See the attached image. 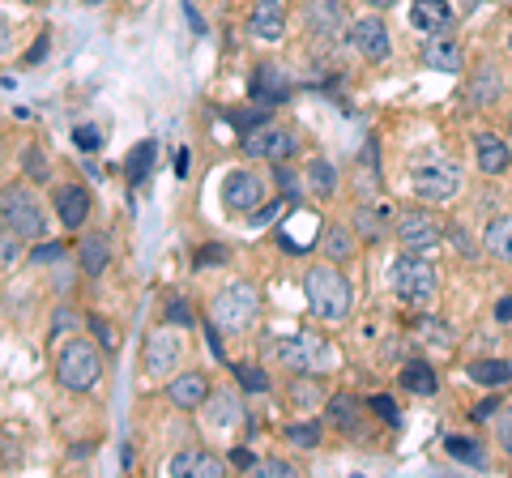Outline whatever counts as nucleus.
<instances>
[{"label": "nucleus", "instance_id": "f257e3e1", "mask_svg": "<svg viewBox=\"0 0 512 478\" xmlns=\"http://www.w3.org/2000/svg\"><path fill=\"white\" fill-rule=\"evenodd\" d=\"M303 295H308V304L320 321H346L350 304H355V291H350L338 261L308 265V274H303Z\"/></svg>", "mask_w": 512, "mask_h": 478}, {"label": "nucleus", "instance_id": "f03ea898", "mask_svg": "<svg viewBox=\"0 0 512 478\" xmlns=\"http://www.w3.org/2000/svg\"><path fill=\"white\" fill-rule=\"evenodd\" d=\"M389 286L406 308H427L440 291V269L431 265L423 252H402V257H393V265H389Z\"/></svg>", "mask_w": 512, "mask_h": 478}, {"label": "nucleus", "instance_id": "7ed1b4c3", "mask_svg": "<svg viewBox=\"0 0 512 478\" xmlns=\"http://www.w3.org/2000/svg\"><path fill=\"white\" fill-rule=\"evenodd\" d=\"M278 359H282L286 372L316 380V376L338 368V346H333L329 338H320V333H312V329H299V333H291V338L278 342Z\"/></svg>", "mask_w": 512, "mask_h": 478}, {"label": "nucleus", "instance_id": "20e7f679", "mask_svg": "<svg viewBox=\"0 0 512 478\" xmlns=\"http://www.w3.org/2000/svg\"><path fill=\"white\" fill-rule=\"evenodd\" d=\"M103 380V346L90 338H69L56 355V385L69 393H90Z\"/></svg>", "mask_w": 512, "mask_h": 478}, {"label": "nucleus", "instance_id": "39448f33", "mask_svg": "<svg viewBox=\"0 0 512 478\" xmlns=\"http://www.w3.org/2000/svg\"><path fill=\"white\" fill-rule=\"evenodd\" d=\"M0 222H5L22 244H39V239H47V214H43L39 197L30 193L26 184L0 188Z\"/></svg>", "mask_w": 512, "mask_h": 478}, {"label": "nucleus", "instance_id": "423d86ee", "mask_svg": "<svg viewBox=\"0 0 512 478\" xmlns=\"http://www.w3.org/2000/svg\"><path fill=\"white\" fill-rule=\"evenodd\" d=\"M210 316H214L218 329L244 333V329L256 325V316H261V291H256L252 282H231V286H222V291L214 295V304H210Z\"/></svg>", "mask_w": 512, "mask_h": 478}, {"label": "nucleus", "instance_id": "0eeeda50", "mask_svg": "<svg viewBox=\"0 0 512 478\" xmlns=\"http://www.w3.org/2000/svg\"><path fill=\"white\" fill-rule=\"evenodd\" d=\"M410 188L419 201H453L461 193V167L453 158H423L410 171Z\"/></svg>", "mask_w": 512, "mask_h": 478}, {"label": "nucleus", "instance_id": "6e6552de", "mask_svg": "<svg viewBox=\"0 0 512 478\" xmlns=\"http://www.w3.org/2000/svg\"><path fill=\"white\" fill-rule=\"evenodd\" d=\"M393 239L406 252H427L444 239V222L431 214L427 205H406V210H397V218H393Z\"/></svg>", "mask_w": 512, "mask_h": 478}, {"label": "nucleus", "instance_id": "1a4fd4ad", "mask_svg": "<svg viewBox=\"0 0 512 478\" xmlns=\"http://www.w3.org/2000/svg\"><path fill=\"white\" fill-rule=\"evenodd\" d=\"M184 359V342L175 338V325H158L141 346V372L150 380H167Z\"/></svg>", "mask_w": 512, "mask_h": 478}, {"label": "nucleus", "instance_id": "9d476101", "mask_svg": "<svg viewBox=\"0 0 512 478\" xmlns=\"http://www.w3.org/2000/svg\"><path fill=\"white\" fill-rule=\"evenodd\" d=\"M244 154L248 158H265V163H286V158L299 154V133L291 124H265V129L244 133Z\"/></svg>", "mask_w": 512, "mask_h": 478}, {"label": "nucleus", "instance_id": "9b49d317", "mask_svg": "<svg viewBox=\"0 0 512 478\" xmlns=\"http://www.w3.org/2000/svg\"><path fill=\"white\" fill-rule=\"evenodd\" d=\"M265 201H269V184H265L261 171L239 167V171H231L227 180H222V205L235 210V214H252V210H261Z\"/></svg>", "mask_w": 512, "mask_h": 478}, {"label": "nucleus", "instance_id": "f8f14e48", "mask_svg": "<svg viewBox=\"0 0 512 478\" xmlns=\"http://www.w3.org/2000/svg\"><path fill=\"white\" fill-rule=\"evenodd\" d=\"M346 39H350V47H355L363 60H372V65L389 60V52H393L389 26H384V18H376V13H367V18L350 22V26H346Z\"/></svg>", "mask_w": 512, "mask_h": 478}, {"label": "nucleus", "instance_id": "ddd939ff", "mask_svg": "<svg viewBox=\"0 0 512 478\" xmlns=\"http://www.w3.org/2000/svg\"><path fill=\"white\" fill-rule=\"evenodd\" d=\"M303 26L316 39H338V30H346V5L342 0H303Z\"/></svg>", "mask_w": 512, "mask_h": 478}, {"label": "nucleus", "instance_id": "4468645a", "mask_svg": "<svg viewBox=\"0 0 512 478\" xmlns=\"http://www.w3.org/2000/svg\"><path fill=\"white\" fill-rule=\"evenodd\" d=\"M167 474L171 478H222L227 474V461L210 449H180L167 461Z\"/></svg>", "mask_w": 512, "mask_h": 478}, {"label": "nucleus", "instance_id": "2eb2a0df", "mask_svg": "<svg viewBox=\"0 0 512 478\" xmlns=\"http://www.w3.org/2000/svg\"><path fill=\"white\" fill-rule=\"evenodd\" d=\"M52 210L69 231H82L90 218V188L86 184H60L52 197Z\"/></svg>", "mask_w": 512, "mask_h": 478}, {"label": "nucleus", "instance_id": "dca6fc26", "mask_svg": "<svg viewBox=\"0 0 512 478\" xmlns=\"http://www.w3.org/2000/svg\"><path fill=\"white\" fill-rule=\"evenodd\" d=\"M423 65L427 69H440V73H457L461 65H466V47H461V39L448 30V35H427L423 43Z\"/></svg>", "mask_w": 512, "mask_h": 478}, {"label": "nucleus", "instance_id": "f3484780", "mask_svg": "<svg viewBox=\"0 0 512 478\" xmlns=\"http://www.w3.org/2000/svg\"><path fill=\"white\" fill-rule=\"evenodd\" d=\"M210 380H205V372H180L167 385V402L175 410H201L205 406V397H210Z\"/></svg>", "mask_w": 512, "mask_h": 478}, {"label": "nucleus", "instance_id": "a211bd4d", "mask_svg": "<svg viewBox=\"0 0 512 478\" xmlns=\"http://www.w3.org/2000/svg\"><path fill=\"white\" fill-rule=\"evenodd\" d=\"M248 30L265 43H278L286 35V13H282L278 0H256L252 13H248Z\"/></svg>", "mask_w": 512, "mask_h": 478}, {"label": "nucleus", "instance_id": "6ab92c4d", "mask_svg": "<svg viewBox=\"0 0 512 478\" xmlns=\"http://www.w3.org/2000/svg\"><path fill=\"white\" fill-rule=\"evenodd\" d=\"M474 154H478V171H483V175H504L512 167L508 141L495 137V133H478L474 137Z\"/></svg>", "mask_w": 512, "mask_h": 478}, {"label": "nucleus", "instance_id": "aec40b11", "mask_svg": "<svg viewBox=\"0 0 512 478\" xmlns=\"http://www.w3.org/2000/svg\"><path fill=\"white\" fill-rule=\"evenodd\" d=\"M410 22L419 26L423 35H448V30H453V9H448L444 0H414Z\"/></svg>", "mask_w": 512, "mask_h": 478}, {"label": "nucleus", "instance_id": "412c9836", "mask_svg": "<svg viewBox=\"0 0 512 478\" xmlns=\"http://www.w3.org/2000/svg\"><path fill=\"white\" fill-rule=\"evenodd\" d=\"M201 410H205V419H210L214 432H231V427L244 423V406H239L235 393H210Z\"/></svg>", "mask_w": 512, "mask_h": 478}, {"label": "nucleus", "instance_id": "4be33fe9", "mask_svg": "<svg viewBox=\"0 0 512 478\" xmlns=\"http://www.w3.org/2000/svg\"><path fill=\"white\" fill-rule=\"evenodd\" d=\"M500 90H504V77L495 65H478L474 77H470V86H466V99L474 107H491L495 99H500Z\"/></svg>", "mask_w": 512, "mask_h": 478}, {"label": "nucleus", "instance_id": "5701e85b", "mask_svg": "<svg viewBox=\"0 0 512 478\" xmlns=\"http://www.w3.org/2000/svg\"><path fill=\"white\" fill-rule=\"evenodd\" d=\"M325 414H329L333 427H342L346 436H355V432H359V419H363V402H359L355 393H333L329 406H325Z\"/></svg>", "mask_w": 512, "mask_h": 478}, {"label": "nucleus", "instance_id": "b1692460", "mask_svg": "<svg viewBox=\"0 0 512 478\" xmlns=\"http://www.w3.org/2000/svg\"><path fill=\"white\" fill-rule=\"evenodd\" d=\"M77 261H82V274L86 278H99L103 269L111 265V244H107V235L103 231H90L82 239V248H77Z\"/></svg>", "mask_w": 512, "mask_h": 478}, {"label": "nucleus", "instance_id": "393cba45", "mask_svg": "<svg viewBox=\"0 0 512 478\" xmlns=\"http://www.w3.org/2000/svg\"><path fill=\"white\" fill-rule=\"evenodd\" d=\"M483 248L491 252L495 261H508V265H512V214H500V218H491V222H487Z\"/></svg>", "mask_w": 512, "mask_h": 478}, {"label": "nucleus", "instance_id": "a878e982", "mask_svg": "<svg viewBox=\"0 0 512 478\" xmlns=\"http://www.w3.org/2000/svg\"><path fill=\"white\" fill-rule=\"evenodd\" d=\"M286 77L278 73V65H261L256 69V77H252V103L261 99V103H282L286 99Z\"/></svg>", "mask_w": 512, "mask_h": 478}, {"label": "nucleus", "instance_id": "bb28decb", "mask_svg": "<svg viewBox=\"0 0 512 478\" xmlns=\"http://www.w3.org/2000/svg\"><path fill=\"white\" fill-rule=\"evenodd\" d=\"M402 389L419 393V397H431V393L440 389V376H436V368H431L427 359H410L406 368H402Z\"/></svg>", "mask_w": 512, "mask_h": 478}, {"label": "nucleus", "instance_id": "cd10ccee", "mask_svg": "<svg viewBox=\"0 0 512 478\" xmlns=\"http://www.w3.org/2000/svg\"><path fill=\"white\" fill-rule=\"evenodd\" d=\"M470 380L474 385H487V389L512 385V363L508 359H474L470 363Z\"/></svg>", "mask_w": 512, "mask_h": 478}, {"label": "nucleus", "instance_id": "c85d7f7f", "mask_svg": "<svg viewBox=\"0 0 512 478\" xmlns=\"http://www.w3.org/2000/svg\"><path fill=\"white\" fill-rule=\"evenodd\" d=\"M154 158H158V141H137V146L128 150V158H124V180L128 184H141L150 175Z\"/></svg>", "mask_w": 512, "mask_h": 478}, {"label": "nucleus", "instance_id": "c756f323", "mask_svg": "<svg viewBox=\"0 0 512 478\" xmlns=\"http://www.w3.org/2000/svg\"><path fill=\"white\" fill-rule=\"evenodd\" d=\"M320 248H325V257L329 261H350V257H355V235H350L346 227H338V222H333V227H325V235H320Z\"/></svg>", "mask_w": 512, "mask_h": 478}, {"label": "nucleus", "instance_id": "7c9ffc66", "mask_svg": "<svg viewBox=\"0 0 512 478\" xmlns=\"http://www.w3.org/2000/svg\"><path fill=\"white\" fill-rule=\"evenodd\" d=\"M308 188H312V197H333L338 193V167L329 163V158H312L308 163Z\"/></svg>", "mask_w": 512, "mask_h": 478}, {"label": "nucleus", "instance_id": "2f4dec72", "mask_svg": "<svg viewBox=\"0 0 512 478\" xmlns=\"http://www.w3.org/2000/svg\"><path fill=\"white\" fill-rule=\"evenodd\" d=\"M444 453L457 457V461H470V466H483V461H487L483 444L470 440V436H444Z\"/></svg>", "mask_w": 512, "mask_h": 478}, {"label": "nucleus", "instance_id": "473e14b6", "mask_svg": "<svg viewBox=\"0 0 512 478\" xmlns=\"http://www.w3.org/2000/svg\"><path fill=\"white\" fill-rule=\"evenodd\" d=\"M495 444H500V453L512 457V406H500L495 410Z\"/></svg>", "mask_w": 512, "mask_h": 478}, {"label": "nucleus", "instance_id": "72a5a7b5", "mask_svg": "<svg viewBox=\"0 0 512 478\" xmlns=\"http://www.w3.org/2000/svg\"><path fill=\"white\" fill-rule=\"evenodd\" d=\"M286 440H291L295 449H316L320 444V423H291L286 427Z\"/></svg>", "mask_w": 512, "mask_h": 478}, {"label": "nucleus", "instance_id": "f704fd0d", "mask_svg": "<svg viewBox=\"0 0 512 478\" xmlns=\"http://www.w3.org/2000/svg\"><path fill=\"white\" fill-rule=\"evenodd\" d=\"M252 474H261V478H295L299 470L291 466V461H282V457H261V461H252Z\"/></svg>", "mask_w": 512, "mask_h": 478}, {"label": "nucleus", "instance_id": "c9c22d12", "mask_svg": "<svg viewBox=\"0 0 512 478\" xmlns=\"http://www.w3.org/2000/svg\"><path fill=\"white\" fill-rule=\"evenodd\" d=\"M355 227H359L363 239H372V244H376V239H384V222L372 214V205H359V210H355Z\"/></svg>", "mask_w": 512, "mask_h": 478}, {"label": "nucleus", "instance_id": "e433bc0d", "mask_svg": "<svg viewBox=\"0 0 512 478\" xmlns=\"http://www.w3.org/2000/svg\"><path fill=\"white\" fill-rule=\"evenodd\" d=\"M414 333H419L423 342H436V346H448V342H453V329H448L444 321H431V316H427V321H419V329H414Z\"/></svg>", "mask_w": 512, "mask_h": 478}, {"label": "nucleus", "instance_id": "4c0bfd02", "mask_svg": "<svg viewBox=\"0 0 512 478\" xmlns=\"http://www.w3.org/2000/svg\"><path fill=\"white\" fill-rule=\"evenodd\" d=\"M167 325H175V329H192V325H197V312H192L184 299H167Z\"/></svg>", "mask_w": 512, "mask_h": 478}, {"label": "nucleus", "instance_id": "58836bf2", "mask_svg": "<svg viewBox=\"0 0 512 478\" xmlns=\"http://www.w3.org/2000/svg\"><path fill=\"white\" fill-rule=\"evenodd\" d=\"M22 163H26V175H30V180H35V184H43L47 175H52V171H47V158H43V150H39V146H26Z\"/></svg>", "mask_w": 512, "mask_h": 478}, {"label": "nucleus", "instance_id": "ea45409f", "mask_svg": "<svg viewBox=\"0 0 512 478\" xmlns=\"http://www.w3.org/2000/svg\"><path fill=\"white\" fill-rule=\"evenodd\" d=\"M235 376H239V385H244V389H256V393L269 389V376H265L261 368H252V363H239Z\"/></svg>", "mask_w": 512, "mask_h": 478}, {"label": "nucleus", "instance_id": "a19ab883", "mask_svg": "<svg viewBox=\"0 0 512 478\" xmlns=\"http://www.w3.org/2000/svg\"><path fill=\"white\" fill-rule=\"evenodd\" d=\"M18 244H22V239H18V235H13V231L5 227V222H0V269H5V265H13V261H18Z\"/></svg>", "mask_w": 512, "mask_h": 478}, {"label": "nucleus", "instance_id": "79ce46f5", "mask_svg": "<svg viewBox=\"0 0 512 478\" xmlns=\"http://www.w3.org/2000/svg\"><path fill=\"white\" fill-rule=\"evenodd\" d=\"M367 406L376 410V419H384V423H397V402H393V397L376 393V397H372V402H367Z\"/></svg>", "mask_w": 512, "mask_h": 478}, {"label": "nucleus", "instance_id": "37998d69", "mask_svg": "<svg viewBox=\"0 0 512 478\" xmlns=\"http://www.w3.org/2000/svg\"><path fill=\"white\" fill-rule=\"evenodd\" d=\"M73 141H77V146H82V150H99V129H94V124H77V129H73Z\"/></svg>", "mask_w": 512, "mask_h": 478}, {"label": "nucleus", "instance_id": "c03bdc74", "mask_svg": "<svg viewBox=\"0 0 512 478\" xmlns=\"http://www.w3.org/2000/svg\"><path fill=\"white\" fill-rule=\"evenodd\" d=\"M60 257H64L60 244H43V239H39V248H35V257H30V265H47V261H60Z\"/></svg>", "mask_w": 512, "mask_h": 478}, {"label": "nucleus", "instance_id": "a18cd8bd", "mask_svg": "<svg viewBox=\"0 0 512 478\" xmlns=\"http://www.w3.org/2000/svg\"><path fill=\"white\" fill-rule=\"evenodd\" d=\"M86 325H90L94 333H99V346H103V350L116 346V338H111V325L103 321V316H86Z\"/></svg>", "mask_w": 512, "mask_h": 478}, {"label": "nucleus", "instance_id": "49530a36", "mask_svg": "<svg viewBox=\"0 0 512 478\" xmlns=\"http://www.w3.org/2000/svg\"><path fill=\"white\" fill-rule=\"evenodd\" d=\"M278 184H282V193H286V201H299V184H295V175L291 171H286V167H278Z\"/></svg>", "mask_w": 512, "mask_h": 478}, {"label": "nucleus", "instance_id": "de8ad7c7", "mask_svg": "<svg viewBox=\"0 0 512 478\" xmlns=\"http://www.w3.org/2000/svg\"><path fill=\"white\" fill-rule=\"evenodd\" d=\"M500 406H504L500 397H487V402H478V406H474V419H478V423H487V419H495V410H500Z\"/></svg>", "mask_w": 512, "mask_h": 478}, {"label": "nucleus", "instance_id": "09e8293b", "mask_svg": "<svg viewBox=\"0 0 512 478\" xmlns=\"http://www.w3.org/2000/svg\"><path fill=\"white\" fill-rule=\"evenodd\" d=\"M278 210H282V201H265L261 210H252V227H261V222H269V218H274Z\"/></svg>", "mask_w": 512, "mask_h": 478}, {"label": "nucleus", "instance_id": "8fccbe9b", "mask_svg": "<svg viewBox=\"0 0 512 478\" xmlns=\"http://www.w3.org/2000/svg\"><path fill=\"white\" fill-rule=\"evenodd\" d=\"M214 261H227V248H201L197 252V265H214Z\"/></svg>", "mask_w": 512, "mask_h": 478}, {"label": "nucleus", "instance_id": "3c124183", "mask_svg": "<svg viewBox=\"0 0 512 478\" xmlns=\"http://www.w3.org/2000/svg\"><path fill=\"white\" fill-rule=\"evenodd\" d=\"M9 47H13V26H9L5 13H0V56H5Z\"/></svg>", "mask_w": 512, "mask_h": 478}, {"label": "nucleus", "instance_id": "603ef678", "mask_svg": "<svg viewBox=\"0 0 512 478\" xmlns=\"http://www.w3.org/2000/svg\"><path fill=\"white\" fill-rule=\"evenodd\" d=\"M448 239H453V244H457V252H474V244H470V235H466V231H461V227H453V231H448Z\"/></svg>", "mask_w": 512, "mask_h": 478}, {"label": "nucleus", "instance_id": "864d4df0", "mask_svg": "<svg viewBox=\"0 0 512 478\" xmlns=\"http://www.w3.org/2000/svg\"><path fill=\"white\" fill-rule=\"evenodd\" d=\"M43 52H47V35H43V39H39L35 47H30V56H26V65H39V56H43Z\"/></svg>", "mask_w": 512, "mask_h": 478}, {"label": "nucleus", "instance_id": "5fc2aeb1", "mask_svg": "<svg viewBox=\"0 0 512 478\" xmlns=\"http://www.w3.org/2000/svg\"><path fill=\"white\" fill-rule=\"evenodd\" d=\"M188 167H192V154H188V150H180V154H175V171L188 175Z\"/></svg>", "mask_w": 512, "mask_h": 478}, {"label": "nucleus", "instance_id": "6e6d98bb", "mask_svg": "<svg viewBox=\"0 0 512 478\" xmlns=\"http://www.w3.org/2000/svg\"><path fill=\"white\" fill-rule=\"evenodd\" d=\"M495 316H500V321H512V299H500V308H495Z\"/></svg>", "mask_w": 512, "mask_h": 478}, {"label": "nucleus", "instance_id": "4d7b16f0", "mask_svg": "<svg viewBox=\"0 0 512 478\" xmlns=\"http://www.w3.org/2000/svg\"><path fill=\"white\" fill-rule=\"evenodd\" d=\"M363 5H372V9H393L397 0H363Z\"/></svg>", "mask_w": 512, "mask_h": 478}, {"label": "nucleus", "instance_id": "13d9d810", "mask_svg": "<svg viewBox=\"0 0 512 478\" xmlns=\"http://www.w3.org/2000/svg\"><path fill=\"white\" fill-rule=\"evenodd\" d=\"M0 167H5V137H0Z\"/></svg>", "mask_w": 512, "mask_h": 478}, {"label": "nucleus", "instance_id": "bf43d9fd", "mask_svg": "<svg viewBox=\"0 0 512 478\" xmlns=\"http://www.w3.org/2000/svg\"><path fill=\"white\" fill-rule=\"evenodd\" d=\"M508 52H512V30H508Z\"/></svg>", "mask_w": 512, "mask_h": 478}, {"label": "nucleus", "instance_id": "052dcab7", "mask_svg": "<svg viewBox=\"0 0 512 478\" xmlns=\"http://www.w3.org/2000/svg\"><path fill=\"white\" fill-rule=\"evenodd\" d=\"M508 133H512V111H508Z\"/></svg>", "mask_w": 512, "mask_h": 478}]
</instances>
